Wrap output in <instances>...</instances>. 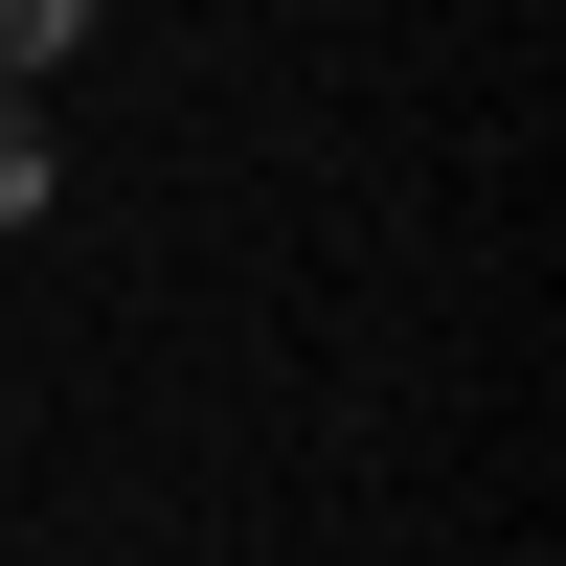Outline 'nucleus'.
<instances>
[{"label": "nucleus", "mask_w": 566, "mask_h": 566, "mask_svg": "<svg viewBox=\"0 0 566 566\" xmlns=\"http://www.w3.org/2000/svg\"><path fill=\"white\" fill-rule=\"evenodd\" d=\"M69 45H91V0H0V91H45Z\"/></svg>", "instance_id": "nucleus-1"}, {"label": "nucleus", "mask_w": 566, "mask_h": 566, "mask_svg": "<svg viewBox=\"0 0 566 566\" xmlns=\"http://www.w3.org/2000/svg\"><path fill=\"white\" fill-rule=\"evenodd\" d=\"M0 205H45V136H23V114H0Z\"/></svg>", "instance_id": "nucleus-2"}]
</instances>
